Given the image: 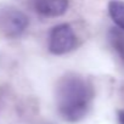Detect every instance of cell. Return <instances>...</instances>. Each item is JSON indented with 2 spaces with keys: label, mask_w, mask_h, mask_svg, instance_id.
Here are the masks:
<instances>
[{
  "label": "cell",
  "mask_w": 124,
  "mask_h": 124,
  "mask_svg": "<svg viewBox=\"0 0 124 124\" xmlns=\"http://www.w3.org/2000/svg\"><path fill=\"white\" fill-rule=\"evenodd\" d=\"M78 38L73 27L68 23H60L51 28L49 33L47 49L52 55H66L76 49Z\"/></svg>",
  "instance_id": "obj_2"
},
{
  "label": "cell",
  "mask_w": 124,
  "mask_h": 124,
  "mask_svg": "<svg viewBox=\"0 0 124 124\" xmlns=\"http://www.w3.org/2000/svg\"><path fill=\"white\" fill-rule=\"evenodd\" d=\"M29 26L28 16L15 8L0 9V34L5 38H20Z\"/></svg>",
  "instance_id": "obj_3"
},
{
  "label": "cell",
  "mask_w": 124,
  "mask_h": 124,
  "mask_svg": "<svg viewBox=\"0 0 124 124\" xmlns=\"http://www.w3.org/2000/svg\"><path fill=\"white\" fill-rule=\"evenodd\" d=\"M70 6V0H35L34 9L43 17H60L65 15Z\"/></svg>",
  "instance_id": "obj_4"
},
{
  "label": "cell",
  "mask_w": 124,
  "mask_h": 124,
  "mask_svg": "<svg viewBox=\"0 0 124 124\" xmlns=\"http://www.w3.org/2000/svg\"><path fill=\"white\" fill-rule=\"evenodd\" d=\"M108 15L114 24L124 31V1L122 0H111L108 3Z\"/></svg>",
  "instance_id": "obj_6"
},
{
  "label": "cell",
  "mask_w": 124,
  "mask_h": 124,
  "mask_svg": "<svg viewBox=\"0 0 124 124\" xmlns=\"http://www.w3.org/2000/svg\"><path fill=\"white\" fill-rule=\"evenodd\" d=\"M108 41L119 60L124 63V31L119 28H111L108 32Z\"/></svg>",
  "instance_id": "obj_5"
},
{
  "label": "cell",
  "mask_w": 124,
  "mask_h": 124,
  "mask_svg": "<svg viewBox=\"0 0 124 124\" xmlns=\"http://www.w3.org/2000/svg\"><path fill=\"white\" fill-rule=\"evenodd\" d=\"M118 122L119 124H124V109L118 111Z\"/></svg>",
  "instance_id": "obj_7"
},
{
  "label": "cell",
  "mask_w": 124,
  "mask_h": 124,
  "mask_svg": "<svg viewBox=\"0 0 124 124\" xmlns=\"http://www.w3.org/2000/svg\"><path fill=\"white\" fill-rule=\"evenodd\" d=\"M93 97L94 89L85 78L68 74L58 82L56 89L58 114L66 122H79L88 114Z\"/></svg>",
  "instance_id": "obj_1"
}]
</instances>
